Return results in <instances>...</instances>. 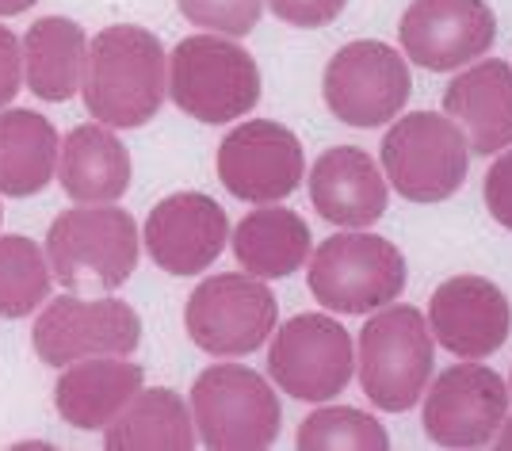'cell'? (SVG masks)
I'll return each mask as SVG.
<instances>
[{
	"label": "cell",
	"mask_w": 512,
	"mask_h": 451,
	"mask_svg": "<svg viewBox=\"0 0 512 451\" xmlns=\"http://www.w3.org/2000/svg\"><path fill=\"white\" fill-rule=\"evenodd\" d=\"M165 88V46L153 31L115 23L88 43L81 92L96 123L111 130L146 127L165 104Z\"/></svg>",
	"instance_id": "obj_1"
},
{
	"label": "cell",
	"mask_w": 512,
	"mask_h": 451,
	"mask_svg": "<svg viewBox=\"0 0 512 451\" xmlns=\"http://www.w3.org/2000/svg\"><path fill=\"white\" fill-rule=\"evenodd\" d=\"M138 226L115 203H81L50 222L46 264L65 291H119L138 268Z\"/></svg>",
	"instance_id": "obj_2"
},
{
	"label": "cell",
	"mask_w": 512,
	"mask_h": 451,
	"mask_svg": "<svg viewBox=\"0 0 512 451\" xmlns=\"http://www.w3.org/2000/svg\"><path fill=\"white\" fill-rule=\"evenodd\" d=\"M172 104L199 123H234L249 115L260 100L256 58L230 35H192L180 39L169 54Z\"/></svg>",
	"instance_id": "obj_3"
},
{
	"label": "cell",
	"mask_w": 512,
	"mask_h": 451,
	"mask_svg": "<svg viewBox=\"0 0 512 451\" xmlns=\"http://www.w3.org/2000/svg\"><path fill=\"white\" fill-rule=\"evenodd\" d=\"M436 364V341L413 306H379L360 333V383L371 406L406 413L421 402Z\"/></svg>",
	"instance_id": "obj_4"
},
{
	"label": "cell",
	"mask_w": 512,
	"mask_h": 451,
	"mask_svg": "<svg viewBox=\"0 0 512 451\" xmlns=\"http://www.w3.org/2000/svg\"><path fill=\"white\" fill-rule=\"evenodd\" d=\"M192 421L214 451H260L279 436L283 409L272 383L253 367L214 364L192 387Z\"/></svg>",
	"instance_id": "obj_5"
},
{
	"label": "cell",
	"mask_w": 512,
	"mask_h": 451,
	"mask_svg": "<svg viewBox=\"0 0 512 451\" xmlns=\"http://www.w3.org/2000/svg\"><path fill=\"white\" fill-rule=\"evenodd\" d=\"M406 287V257L379 234H333L310 257V295L333 314H371Z\"/></svg>",
	"instance_id": "obj_6"
},
{
	"label": "cell",
	"mask_w": 512,
	"mask_h": 451,
	"mask_svg": "<svg viewBox=\"0 0 512 451\" xmlns=\"http://www.w3.org/2000/svg\"><path fill=\"white\" fill-rule=\"evenodd\" d=\"M470 146L455 119L440 111H409L383 138V176L409 203H440L463 188Z\"/></svg>",
	"instance_id": "obj_7"
},
{
	"label": "cell",
	"mask_w": 512,
	"mask_h": 451,
	"mask_svg": "<svg viewBox=\"0 0 512 451\" xmlns=\"http://www.w3.org/2000/svg\"><path fill=\"white\" fill-rule=\"evenodd\" d=\"M279 318L276 295L256 276L226 272L195 287L184 306V325L195 348L211 356H249L272 337Z\"/></svg>",
	"instance_id": "obj_8"
},
{
	"label": "cell",
	"mask_w": 512,
	"mask_h": 451,
	"mask_svg": "<svg viewBox=\"0 0 512 451\" xmlns=\"http://www.w3.org/2000/svg\"><path fill=\"white\" fill-rule=\"evenodd\" d=\"M272 333L268 375L283 394L299 402H329L344 394L356 371V348L337 318L299 314Z\"/></svg>",
	"instance_id": "obj_9"
},
{
	"label": "cell",
	"mask_w": 512,
	"mask_h": 451,
	"mask_svg": "<svg viewBox=\"0 0 512 451\" xmlns=\"http://www.w3.org/2000/svg\"><path fill=\"white\" fill-rule=\"evenodd\" d=\"M409 62L386 43L360 39L333 54L325 65V104L348 127H383L398 119L409 100Z\"/></svg>",
	"instance_id": "obj_10"
},
{
	"label": "cell",
	"mask_w": 512,
	"mask_h": 451,
	"mask_svg": "<svg viewBox=\"0 0 512 451\" xmlns=\"http://www.w3.org/2000/svg\"><path fill=\"white\" fill-rule=\"evenodd\" d=\"M142 341V318L119 299H62L46 302L35 318L31 344L46 367H65L88 356H130Z\"/></svg>",
	"instance_id": "obj_11"
},
{
	"label": "cell",
	"mask_w": 512,
	"mask_h": 451,
	"mask_svg": "<svg viewBox=\"0 0 512 451\" xmlns=\"http://www.w3.org/2000/svg\"><path fill=\"white\" fill-rule=\"evenodd\" d=\"M306 157L299 134L272 119H249L218 146V180L245 203H279L302 184Z\"/></svg>",
	"instance_id": "obj_12"
},
{
	"label": "cell",
	"mask_w": 512,
	"mask_h": 451,
	"mask_svg": "<svg viewBox=\"0 0 512 451\" xmlns=\"http://www.w3.org/2000/svg\"><path fill=\"white\" fill-rule=\"evenodd\" d=\"M509 398L512 390L493 367L455 364L425 387V432L440 448H482L509 417Z\"/></svg>",
	"instance_id": "obj_13"
},
{
	"label": "cell",
	"mask_w": 512,
	"mask_h": 451,
	"mask_svg": "<svg viewBox=\"0 0 512 451\" xmlns=\"http://www.w3.org/2000/svg\"><path fill=\"white\" fill-rule=\"evenodd\" d=\"M398 35L409 62L432 73H448L490 50L497 39V20L486 0H413Z\"/></svg>",
	"instance_id": "obj_14"
},
{
	"label": "cell",
	"mask_w": 512,
	"mask_h": 451,
	"mask_svg": "<svg viewBox=\"0 0 512 451\" xmlns=\"http://www.w3.org/2000/svg\"><path fill=\"white\" fill-rule=\"evenodd\" d=\"M432 341L459 360H486L512 333V306L497 283L482 276H451L428 299Z\"/></svg>",
	"instance_id": "obj_15"
},
{
	"label": "cell",
	"mask_w": 512,
	"mask_h": 451,
	"mask_svg": "<svg viewBox=\"0 0 512 451\" xmlns=\"http://www.w3.org/2000/svg\"><path fill=\"white\" fill-rule=\"evenodd\" d=\"M142 241L157 268L169 276L207 272L230 241V218L203 192L165 195L146 218Z\"/></svg>",
	"instance_id": "obj_16"
},
{
	"label": "cell",
	"mask_w": 512,
	"mask_h": 451,
	"mask_svg": "<svg viewBox=\"0 0 512 451\" xmlns=\"http://www.w3.org/2000/svg\"><path fill=\"white\" fill-rule=\"evenodd\" d=\"M310 203L344 230L375 226L386 215V176L379 161L356 146H333L310 169Z\"/></svg>",
	"instance_id": "obj_17"
},
{
	"label": "cell",
	"mask_w": 512,
	"mask_h": 451,
	"mask_svg": "<svg viewBox=\"0 0 512 451\" xmlns=\"http://www.w3.org/2000/svg\"><path fill=\"white\" fill-rule=\"evenodd\" d=\"M444 115L463 130L470 153H493L512 146V69L505 62H478L463 69L444 92Z\"/></svg>",
	"instance_id": "obj_18"
},
{
	"label": "cell",
	"mask_w": 512,
	"mask_h": 451,
	"mask_svg": "<svg viewBox=\"0 0 512 451\" xmlns=\"http://www.w3.org/2000/svg\"><path fill=\"white\" fill-rule=\"evenodd\" d=\"M146 375L127 356H88L65 364L54 387V409L73 429H104L107 421L142 390Z\"/></svg>",
	"instance_id": "obj_19"
},
{
	"label": "cell",
	"mask_w": 512,
	"mask_h": 451,
	"mask_svg": "<svg viewBox=\"0 0 512 451\" xmlns=\"http://www.w3.org/2000/svg\"><path fill=\"white\" fill-rule=\"evenodd\" d=\"M54 180L73 203H115L130 188V153L104 123H81L62 138Z\"/></svg>",
	"instance_id": "obj_20"
},
{
	"label": "cell",
	"mask_w": 512,
	"mask_h": 451,
	"mask_svg": "<svg viewBox=\"0 0 512 451\" xmlns=\"http://www.w3.org/2000/svg\"><path fill=\"white\" fill-rule=\"evenodd\" d=\"M23 81L46 104H65L85 81L88 35L65 16H43L23 35Z\"/></svg>",
	"instance_id": "obj_21"
},
{
	"label": "cell",
	"mask_w": 512,
	"mask_h": 451,
	"mask_svg": "<svg viewBox=\"0 0 512 451\" xmlns=\"http://www.w3.org/2000/svg\"><path fill=\"white\" fill-rule=\"evenodd\" d=\"M111 451H188L195 448V421L184 398L169 387L138 390L104 425Z\"/></svg>",
	"instance_id": "obj_22"
},
{
	"label": "cell",
	"mask_w": 512,
	"mask_h": 451,
	"mask_svg": "<svg viewBox=\"0 0 512 451\" xmlns=\"http://www.w3.org/2000/svg\"><path fill=\"white\" fill-rule=\"evenodd\" d=\"M234 257L237 264L256 276V280H283L291 272H299L310 257V226L287 207H268L260 203V211L237 222L234 230Z\"/></svg>",
	"instance_id": "obj_23"
},
{
	"label": "cell",
	"mask_w": 512,
	"mask_h": 451,
	"mask_svg": "<svg viewBox=\"0 0 512 451\" xmlns=\"http://www.w3.org/2000/svg\"><path fill=\"white\" fill-rule=\"evenodd\" d=\"M62 138L39 111H0V195L27 199L54 180Z\"/></svg>",
	"instance_id": "obj_24"
},
{
	"label": "cell",
	"mask_w": 512,
	"mask_h": 451,
	"mask_svg": "<svg viewBox=\"0 0 512 451\" xmlns=\"http://www.w3.org/2000/svg\"><path fill=\"white\" fill-rule=\"evenodd\" d=\"M46 253L23 234H0V318H27L50 299Z\"/></svg>",
	"instance_id": "obj_25"
},
{
	"label": "cell",
	"mask_w": 512,
	"mask_h": 451,
	"mask_svg": "<svg viewBox=\"0 0 512 451\" xmlns=\"http://www.w3.org/2000/svg\"><path fill=\"white\" fill-rule=\"evenodd\" d=\"M299 448L306 451H386L390 436L379 417L352 406H325L299 425Z\"/></svg>",
	"instance_id": "obj_26"
},
{
	"label": "cell",
	"mask_w": 512,
	"mask_h": 451,
	"mask_svg": "<svg viewBox=\"0 0 512 451\" xmlns=\"http://www.w3.org/2000/svg\"><path fill=\"white\" fill-rule=\"evenodd\" d=\"M176 4L188 23L207 27L214 35H230V39L249 35L264 12V0H176Z\"/></svg>",
	"instance_id": "obj_27"
},
{
	"label": "cell",
	"mask_w": 512,
	"mask_h": 451,
	"mask_svg": "<svg viewBox=\"0 0 512 451\" xmlns=\"http://www.w3.org/2000/svg\"><path fill=\"white\" fill-rule=\"evenodd\" d=\"M348 0H268V8L291 27H325L344 12Z\"/></svg>",
	"instance_id": "obj_28"
},
{
	"label": "cell",
	"mask_w": 512,
	"mask_h": 451,
	"mask_svg": "<svg viewBox=\"0 0 512 451\" xmlns=\"http://www.w3.org/2000/svg\"><path fill=\"white\" fill-rule=\"evenodd\" d=\"M486 207L505 230H512V150L501 153L486 172Z\"/></svg>",
	"instance_id": "obj_29"
},
{
	"label": "cell",
	"mask_w": 512,
	"mask_h": 451,
	"mask_svg": "<svg viewBox=\"0 0 512 451\" xmlns=\"http://www.w3.org/2000/svg\"><path fill=\"white\" fill-rule=\"evenodd\" d=\"M20 88H23V46L8 27H0V108H8Z\"/></svg>",
	"instance_id": "obj_30"
},
{
	"label": "cell",
	"mask_w": 512,
	"mask_h": 451,
	"mask_svg": "<svg viewBox=\"0 0 512 451\" xmlns=\"http://www.w3.org/2000/svg\"><path fill=\"white\" fill-rule=\"evenodd\" d=\"M31 4H39V0H0V16H23Z\"/></svg>",
	"instance_id": "obj_31"
},
{
	"label": "cell",
	"mask_w": 512,
	"mask_h": 451,
	"mask_svg": "<svg viewBox=\"0 0 512 451\" xmlns=\"http://www.w3.org/2000/svg\"><path fill=\"white\" fill-rule=\"evenodd\" d=\"M493 440H497V448L512 451V417H505V421H501V429H497V436H493Z\"/></svg>",
	"instance_id": "obj_32"
},
{
	"label": "cell",
	"mask_w": 512,
	"mask_h": 451,
	"mask_svg": "<svg viewBox=\"0 0 512 451\" xmlns=\"http://www.w3.org/2000/svg\"><path fill=\"white\" fill-rule=\"evenodd\" d=\"M0 218H4V211H0Z\"/></svg>",
	"instance_id": "obj_33"
}]
</instances>
